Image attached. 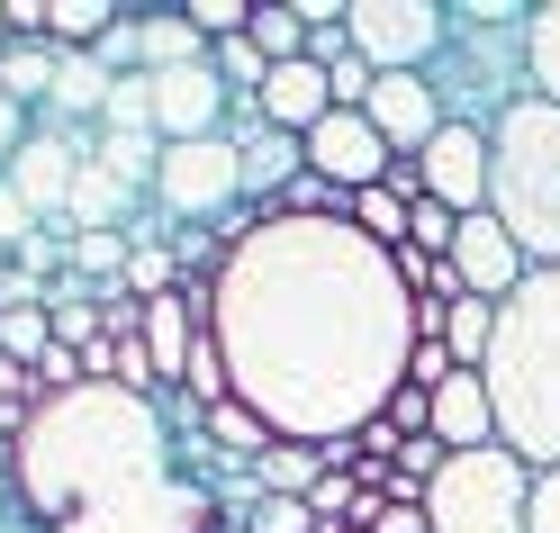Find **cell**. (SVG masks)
<instances>
[{
	"label": "cell",
	"mask_w": 560,
	"mask_h": 533,
	"mask_svg": "<svg viewBox=\"0 0 560 533\" xmlns=\"http://www.w3.org/2000/svg\"><path fill=\"white\" fill-rule=\"evenodd\" d=\"M326 82H335V109H362V100L380 91V73H371L362 55H335V63H326Z\"/></svg>",
	"instance_id": "f1b7e54d"
},
{
	"label": "cell",
	"mask_w": 560,
	"mask_h": 533,
	"mask_svg": "<svg viewBox=\"0 0 560 533\" xmlns=\"http://www.w3.org/2000/svg\"><path fill=\"white\" fill-rule=\"evenodd\" d=\"M127 254H136L127 227H109V235H73V271H91V280H127Z\"/></svg>",
	"instance_id": "484cf974"
},
{
	"label": "cell",
	"mask_w": 560,
	"mask_h": 533,
	"mask_svg": "<svg viewBox=\"0 0 560 533\" xmlns=\"http://www.w3.org/2000/svg\"><path fill=\"white\" fill-rule=\"evenodd\" d=\"M362 118L380 127V146H389L398 163H416L434 146V136L452 127V109H443V82L434 73H380V91L362 100Z\"/></svg>",
	"instance_id": "30bf717a"
},
{
	"label": "cell",
	"mask_w": 560,
	"mask_h": 533,
	"mask_svg": "<svg viewBox=\"0 0 560 533\" xmlns=\"http://www.w3.org/2000/svg\"><path fill=\"white\" fill-rule=\"evenodd\" d=\"M127 290H136V299H172V290H182V254L136 235V254H127Z\"/></svg>",
	"instance_id": "d4e9b609"
},
{
	"label": "cell",
	"mask_w": 560,
	"mask_h": 533,
	"mask_svg": "<svg viewBox=\"0 0 560 533\" xmlns=\"http://www.w3.org/2000/svg\"><path fill=\"white\" fill-rule=\"evenodd\" d=\"M534 533H560V471L534 479Z\"/></svg>",
	"instance_id": "1f68e13d"
},
{
	"label": "cell",
	"mask_w": 560,
	"mask_h": 533,
	"mask_svg": "<svg viewBox=\"0 0 560 533\" xmlns=\"http://www.w3.org/2000/svg\"><path fill=\"white\" fill-rule=\"evenodd\" d=\"M127 208H136V190H127L100 154H82L73 199H63V227H73V235H109V227H127Z\"/></svg>",
	"instance_id": "e0dca14e"
},
{
	"label": "cell",
	"mask_w": 560,
	"mask_h": 533,
	"mask_svg": "<svg viewBox=\"0 0 560 533\" xmlns=\"http://www.w3.org/2000/svg\"><path fill=\"white\" fill-rule=\"evenodd\" d=\"M443 344L462 371H488V352H498V299H452L443 308Z\"/></svg>",
	"instance_id": "ffe728a7"
},
{
	"label": "cell",
	"mask_w": 560,
	"mask_h": 533,
	"mask_svg": "<svg viewBox=\"0 0 560 533\" xmlns=\"http://www.w3.org/2000/svg\"><path fill=\"white\" fill-rule=\"evenodd\" d=\"M55 46H0V100H19V109H27V100H55Z\"/></svg>",
	"instance_id": "603a6c76"
},
{
	"label": "cell",
	"mask_w": 560,
	"mask_h": 533,
	"mask_svg": "<svg viewBox=\"0 0 560 533\" xmlns=\"http://www.w3.org/2000/svg\"><path fill=\"white\" fill-rule=\"evenodd\" d=\"M434 443L443 452H488V443H498V398H488L479 371H452L434 389Z\"/></svg>",
	"instance_id": "2e32d148"
},
{
	"label": "cell",
	"mask_w": 560,
	"mask_h": 533,
	"mask_svg": "<svg viewBox=\"0 0 560 533\" xmlns=\"http://www.w3.org/2000/svg\"><path fill=\"white\" fill-rule=\"evenodd\" d=\"M452 371H462V362H452V344H443V335H425V344L407 352V389H425V398H434V389H443Z\"/></svg>",
	"instance_id": "83f0119b"
},
{
	"label": "cell",
	"mask_w": 560,
	"mask_h": 533,
	"mask_svg": "<svg viewBox=\"0 0 560 533\" xmlns=\"http://www.w3.org/2000/svg\"><path fill=\"white\" fill-rule=\"evenodd\" d=\"M407 218H416V199H398L389 182H380V190H362V199H353V227H362L371 244H389V254H398V244H407Z\"/></svg>",
	"instance_id": "cb8c5ba5"
},
{
	"label": "cell",
	"mask_w": 560,
	"mask_h": 533,
	"mask_svg": "<svg viewBox=\"0 0 560 533\" xmlns=\"http://www.w3.org/2000/svg\"><path fill=\"white\" fill-rule=\"evenodd\" d=\"M371 533H434V515H425V507H398V497H389V507L371 515Z\"/></svg>",
	"instance_id": "4dcf8cb0"
},
{
	"label": "cell",
	"mask_w": 560,
	"mask_h": 533,
	"mask_svg": "<svg viewBox=\"0 0 560 533\" xmlns=\"http://www.w3.org/2000/svg\"><path fill=\"white\" fill-rule=\"evenodd\" d=\"M208 335L271 443L335 452L407 389L416 299L353 218H262L208 280Z\"/></svg>",
	"instance_id": "6da1fadb"
},
{
	"label": "cell",
	"mask_w": 560,
	"mask_h": 533,
	"mask_svg": "<svg viewBox=\"0 0 560 533\" xmlns=\"http://www.w3.org/2000/svg\"><path fill=\"white\" fill-rule=\"evenodd\" d=\"M0 461H10V497L46 533L73 524V515L118 507V497H136V488L182 479L172 471V407L136 398V389H109V380L37 398L27 407V434Z\"/></svg>",
	"instance_id": "7a4b0ae2"
},
{
	"label": "cell",
	"mask_w": 560,
	"mask_h": 533,
	"mask_svg": "<svg viewBox=\"0 0 560 533\" xmlns=\"http://www.w3.org/2000/svg\"><path fill=\"white\" fill-rule=\"evenodd\" d=\"M452 271H462V290H470V299H515L534 263H524V244L479 208V218H462V235H452Z\"/></svg>",
	"instance_id": "4fadbf2b"
},
{
	"label": "cell",
	"mask_w": 560,
	"mask_h": 533,
	"mask_svg": "<svg viewBox=\"0 0 560 533\" xmlns=\"http://www.w3.org/2000/svg\"><path fill=\"white\" fill-rule=\"evenodd\" d=\"M498 443L534 471H560V271H524V290L498 299V352H488Z\"/></svg>",
	"instance_id": "3957f363"
},
{
	"label": "cell",
	"mask_w": 560,
	"mask_h": 533,
	"mask_svg": "<svg viewBox=\"0 0 560 533\" xmlns=\"http://www.w3.org/2000/svg\"><path fill=\"white\" fill-rule=\"evenodd\" d=\"M254 46H262L271 63H299V55H307V19H299V10H254Z\"/></svg>",
	"instance_id": "4316f807"
},
{
	"label": "cell",
	"mask_w": 560,
	"mask_h": 533,
	"mask_svg": "<svg viewBox=\"0 0 560 533\" xmlns=\"http://www.w3.org/2000/svg\"><path fill=\"white\" fill-rule=\"evenodd\" d=\"M244 109V100L226 91L218 55L208 63H182V73H154V136L163 146H199V136H226V118Z\"/></svg>",
	"instance_id": "9c48e42d"
},
{
	"label": "cell",
	"mask_w": 560,
	"mask_h": 533,
	"mask_svg": "<svg viewBox=\"0 0 560 533\" xmlns=\"http://www.w3.org/2000/svg\"><path fill=\"white\" fill-rule=\"evenodd\" d=\"M136 27H145V73H182V63H208V55H218V46L190 27V10H145Z\"/></svg>",
	"instance_id": "ac0fdd59"
},
{
	"label": "cell",
	"mask_w": 560,
	"mask_h": 533,
	"mask_svg": "<svg viewBox=\"0 0 560 533\" xmlns=\"http://www.w3.org/2000/svg\"><path fill=\"white\" fill-rule=\"evenodd\" d=\"M27 136H37V127H27V118H19V100H0V163H10V154L27 146Z\"/></svg>",
	"instance_id": "d6a6232c"
},
{
	"label": "cell",
	"mask_w": 560,
	"mask_h": 533,
	"mask_svg": "<svg viewBox=\"0 0 560 533\" xmlns=\"http://www.w3.org/2000/svg\"><path fill=\"white\" fill-rule=\"evenodd\" d=\"M154 199H163V218H182V227H218V218H235V199H244V154H235V136L163 146V163H154Z\"/></svg>",
	"instance_id": "8992f818"
},
{
	"label": "cell",
	"mask_w": 560,
	"mask_h": 533,
	"mask_svg": "<svg viewBox=\"0 0 560 533\" xmlns=\"http://www.w3.org/2000/svg\"><path fill=\"white\" fill-rule=\"evenodd\" d=\"M299 146H307V172H317V182H335L343 199H362V190H380V182L398 172V154L380 146V127H371L362 109H335L326 127H307Z\"/></svg>",
	"instance_id": "ba28073f"
},
{
	"label": "cell",
	"mask_w": 560,
	"mask_h": 533,
	"mask_svg": "<svg viewBox=\"0 0 560 533\" xmlns=\"http://www.w3.org/2000/svg\"><path fill=\"white\" fill-rule=\"evenodd\" d=\"M55 533H218V488L182 471V479L136 488V497H118V507H100V515L55 524Z\"/></svg>",
	"instance_id": "52a82bcc"
},
{
	"label": "cell",
	"mask_w": 560,
	"mask_h": 533,
	"mask_svg": "<svg viewBox=\"0 0 560 533\" xmlns=\"http://www.w3.org/2000/svg\"><path fill=\"white\" fill-rule=\"evenodd\" d=\"M254 118H262V127H280V136L326 127V118H335V82H326V63H317V55L271 63V82H262V100H254Z\"/></svg>",
	"instance_id": "5bb4252c"
},
{
	"label": "cell",
	"mask_w": 560,
	"mask_h": 533,
	"mask_svg": "<svg viewBox=\"0 0 560 533\" xmlns=\"http://www.w3.org/2000/svg\"><path fill=\"white\" fill-rule=\"evenodd\" d=\"M37 227H46V218H37V208H27V199H19L10 182H0V244H10V254H19V244L37 235Z\"/></svg>",
	"instance_id": "f546056e"
},
{
	"label": "cell",
	"mask_w": 560,
	"mask_h": 533,
	"mask_svg": "<svg viewBox=\"0 0 560 533\" xmlns=\"http://www.w3.org/2000/svg\"><path fill=\"white\" fill-rule=\"evenodd\" d=\"M335 471V461L317 452V443H271L262 461H254V479H262V497H307V488H317Z\"/></svg>",
	"instance_id": "44dd1931"
},
{
	"label": "cell",
	"mask_w": 560,
	"mask_h": 533,
	"mask_svg": "<svg viewBox=\"0 0 560 533\" xmlns=\"http://www.w3.org/2000/svg\"><path fill=\"white\" fill-rule=\"evenodd\" d=\"M0 46H10V0H0Z\"/></svg>",
	"instance_id": "836d02e7"
},
{
	"label": "cell",
	"mask_w": 560,
	"mask_h": 533,
	"mask_svg": "<svg viewBox=\"0 0 560 533\" xmlns=\"http://www.w3.org/2000/svg\"><path fill=\"white\" fill-rule=\"evenodd\" d=\"M524 82H534V100H560V0L524 19Z\"/></svg>",
	"instance_id": "7402d4cb"
},
{
	"label": "cell",
	"mask_w": 560,
	"mask_h": 533,
	"mask_svg": "<svg viewBox=\"0 0 560 533\" xmlns=\"http://www.w3.org/2000/svg\"><path fill=\"white\" fill-rule=\"evenodd\" d=\"M534 461H515L506 443L488 452H452L443 479L425 488L434 533H534Z\"/></svg>",
	"instance_id": "5b68a950"
},
{
	"label": "cell",
	"mask_w": 560,
	"mask_h": 533,
	"mask_svg": "<svg viewBox=\"0 0 560 533\" xmlns=\"http://www.w3.org/2000/svg\"><path fill=\"white\" fill-rule=\"evenodd\" d=\"M0 280H10V244H0Z\"/></svg>",
	"instance_id": "e575fe53"
},
{
	"label": "cell",
	"mask_w": 560,
	"mask_h": 533,
	"mask_svg": "<svg viewBox=\"0 0 560 533\" xmlns=\"http://www.w3.org/2000/svg\"><path fill=\"white\" fill-rule=\"evenodd\" d=\"M109 91H118V73L100 55H63L55 63V100L46 109H73V118H109Z\"/></svg>",
	"instance_id": "d6986e66"
},
{
	"label": "cell",
	"mask_w": 560,
	"mask_h": 533,
	"mask_svg": "<svg viewBox=\"0 0 560 533\" xmlns=\"http://www.w3.org/2000/svg\"><path fill=\"white\" fill-rule=\"evenodd\" d=\"M488 218H498L534 271H560V100L524 91L488 127Z\"/></svg>",
	"instance_id": "277c9868"
},
{
	"label": "cell",
	"mask_w": 560,
	"mask_h": 533,
	"mask_svg": "<svg viewBox=\"0 0 560 533\" xmlns=\"http://www.w3.org/2000/svg\"><path fill=\"white\" fill-rule=\"evenodd\" d=\"M235 154H244V199H254L262 218H271V199L307 172V146H299V136H280V127H262V118L235 127Z\"/></svg>",
	"instance_id": "9a60e30c"
},
{
	"label": "cell",
	"mask_w": 560,
	"mask_h": 533,
	"mask_svg": "<svg viewBox=\"0 0 560 533\" xmlns=\"http://www.w3.org/2000/svg\"><path fill=\"white\" fill-rule=\"evenodd\" d=\"M416 182H425V199H443L452 218H479L488 208V127L452 118L425 154H416Z\"/></svg>",
	"instance_id": "8fae6325"
},
{
	"label": "cell",
	"mask_w": 560,
	"mask_h": 533,
	"mask_svg": "<svg viewBox=\"0 0 560 533\" xmlns=\"http://www.w3.org/2000/svg\"><path fill=\"white\" fill-rule=\"evenodd\" d=\"M73 172H82V146H73V136H55V127H37V136H27V146L10 154V163H0V182H10L27 208H37V218L46 227H63V199H73Z\"/></svg>",
	"instance_id": "7c38bea8"
}]
</instances>
